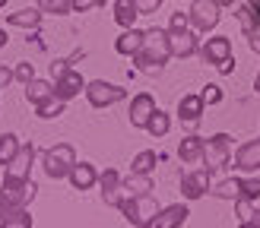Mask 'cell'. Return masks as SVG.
I'll use <instances>...</instances> for the list:
<instances>
[{"mask_svg":"<svg viewBox=\"0 0 260 228\" xmlns=\"http://www.w3.org/2000/svg\"><path fill=\"white\" fill-rule=\"evenodd\" d=\"M168 57H172V51H168V32H162V29H146L143 32V48L134 54L137 67L143 73H159Z\"/></svg>","mask_w":260,"mask_h":228,"instance_id":"cell-1","label":"cell"},{"mask_svg":"<svg viewBox=\"0 0 260 228\" xmlns=\"http://www.w3.org/2000/svg\"><path fill=\"white\" fill-rule=\"evenodd\" d=\"M118 209L124 212V219H127L130 225H137V228H152L155 215H159V203H155L152 194H143V197L121 200Z\"/></svg>","mask_w":260,"mask_h":228,"instance_id":"cell-2","label":"cell"},{"mask_svg":"<svg viewBox=\"0 0 260 228\" xmlns=\"http://www.w3.org/2000/svg\"><path fill=\"white\" fill-rule=\"evenodd\" d=\"M35 190L38 187L32 184V177H29V181H19V177H4V187H0V203H4L7 212L25 209L35 200Z\"/></svg>","mask_w":260,"mask_h":228,"instance_id":"cell-3","label":"cell"},{"mask_svg":"<svg viewBox=\"0 0 260 228\" xmlns=\"http://www.w3.org/2000/svg\"><path fill=\"white\" fill-rule=\"evenodd\" d=\"M73 165H76V152H73V146H67V143L48 149L45 156H42V168H45V174L51 177V181H60V177H67Z\"/></svg>","mask_w":260,"mask_h":228,"instance_id":"cell-4","label":"cell"},{"mask_svg":"<svg viewBox=\"0 0 260 228\" xmlns=\"http://www.w3.org/2000/svg\"><path fill=\"white\" fill-rule=\"evenodd\" d=\"M86 98L92 108H108V105H118V101L127 98V89L105 83V80H92V83H86Z\"/></svg>","mask_w":260,"mask_h":228,"instance_id":"cell-5","label":"cell"},{"mask_svg":"<svg viewBox=\"0 0 260 228\" xmlns=\"http://www.w3.org/2000/svg\"><path fill=\"white\" fill-rule=\"evenodd\" d=\"M229 136L225 133H216L213 139H203V165H206V171H216V168H222V165H229Z\"/></svg>","mask_w":260,"mask_h":228,"instance_id":"cell-6","label":"cell"},{"mask_svg":"<svg viewBox=\"0 0 260 228\" xmlns=\"http://www.w3.org/2000/svg\"><path fill=\"white\" fill-rule=\"evenodd\" d=\"M187 16H190V25L197 32H210L219 25V4L216 0H193Z\"/></svg>","mask_w":260,"mask_h":228,"instance_id":"cell-7","label":"cell"},{"mask_svg":"<svg viewBox=\"0 0 260 228\" xmlns=\"http://www.w3.org/2000/svg\"><path fill=\"white\" fill-rule=\"evenodd\" d=\"M80 92H86V80H83L80 70L70 67L67 73H60L54 80V98H60V101H70L73 95H80Z\"/></svg>","mask_w":260,"mask_h":228,"instance_id":"cell-8","label":"cell"},{"mask_svg":"<svg viewBox=\"0 0 260 228\" xmlns=\"http://www.w3.org/2000/svg\"><path fill=\"white\" fill-rule=\"evenodd\" d=\"M168 51L175 57H190L197 54L200 45H197V35L187 32V29H168Z\"/></svg>","mask_w":260,"mask_h":228,"instance_id":"cell-9","label":"cell"},{"mask_svg":"<svg viewBox=\"0 0 260 228\" xmlns=\"http://www.w3.org/2000/svg\"><path fill=\"white\" fill-rule=\"evenodd\" d=\"M152 111H155V101H152L149 92L134 95V101H130V127H140V130H146Z\"/></svg>","mask_w":260,"mask_h":228,"instance_id":"cell-10","label":"cell"},{"mask_svg":"<svg viewBox=\"0 0 260 228\" xmlns=\"http://www.w3.org/2000/svg\"><path fill=\"white\" fill-rule=\"evenodd\" d=\"M206 190H210V171L200 168V171H190L181 177V194H184V200H200Z\"/></svg>","mask_w":260,"mask_h":228,"instance_id":"cell-11","label":"cell"},{"mask_svg":"<svg viewBox=\"0 0 260 228\" xmlns=\"http://www.w3.org/2000/svg\"><path fill=\"white\" fill-rule=\"evenodd\" d=\"M32 162H35V146H19V152L13 156V162L7 165V177H19V181H29V171H32Z\"/></svg>","mask_w":260,"mask_h":228,"instance_id":"cell-12","label":"cell"},{"mask_svg":"<svg viewBox=\"0 0 260 228\" xmlns=\"http://www.w3.org/2000/svg\"><path fill=\"white\" fill-rule=\"evenodd\" d=\"M200 54H203V60L206 63H222V60H229L232 57V42L225 35H216V38H206V45L200 48Z\"/></svg>","mask_w":260,"mask_h":228,"instance_id":"cell-13","label":"cell"},{"mask_svg":"<svg viewBox=\"0 0 260 228\" xmlns=\"http://www.w3.org/2000/svg\"><path fill=\"white\" fill-rule=\"evenodd\" d=\"M187 206L184 203H175V206H165V209H159V215H155V222H152V228H181L187 222Z\"/></svg>","mask_w":260,"mask_h":228,"instance_id":"cell-14","label":"cell"},{"mask_svg":"<svg viewBox=\"0 0 260 228\" xmlns=\"http://www.w3.org/2000/svg\"><path fill=\"white\" fill-rule=\"evenodd\" d=\"M235 168L238 171H257L260 168V139H248L235 152Z\"/></svg>","mask_w":260,"mask_h":228,"instance_id":"cell-15","label":"cell"},{"mask_svg":"<svg viewBox=\"0 0 260 228\" xmlns=\"http://www.w3.org/2000/svg\"><path fill=\"white\" fill-rule=\"evenodd\" d=\"M67 177H70L73 190H89V187L99 181V171H95V165H89V162H76Z\"/></svg>","mask_w":260,"mask_h":228,"instance_id":"cell-16","label":"cell"},{"mask_svg":"<svg viewBox=\"0 0 260 228\" xmlns=\"http://www.w3.org/2000/svg\"><path fill=\"white\" fill-rule=\"evenodd\" d=\"M99 184H102V197H105L108 206H121V174L108 168L105 174H99Z\"/></svg>","mask_w":260,"mask_h":228,"instance_id":"cell-17","label":"cell"},{"mask_svg":"<svg viewBox=\"0 0 260 228\" xmlns=\"http://www.w3.org/2000/svg\"><path fill=\"white\" fill-rule=\"evenodd\" d=\"M203 98L200 95H184L178 101V114H181V121H184L187 127H197V121H200V114H203Z\"/></svg>","mask_w":260,"mask_h":228,"instance_id":"cell-18","label":"cell"},{"mask_svg":"<svg viewBox=\"0 0 260 228\" xmlns=\"http://www.w3.org/2000/svg\"><path fill=\"white\" fill-rule=\"evenodd\" d=\"M238 19L244 25V35H248V42H257L260 38V7H238Z\"/></svg>","mask_w":260,"mask_h":228,"instance_id":"cell-19","label":"cell"},{"mask_svg":"<svg viewBox=\"0 0 260 228\" xmlns=\"http://www.w3.org/2000/svg\"><path fill=\"white\" fill-rule=\"evenodd\" d=\"M140 48H143V32L140 29H124L121 38L114 42V51H118V54H127V57H134Z\"/></svg>","mask_w":260,"mask_h":228,"instance_id":"cell-20","label":"cell"},{"mask_svg":"<svg viewBox=\"0 0 260 228\" xmlns=\"http://www.w3.org/2000/svg\"><path fill=\"white\" fill-rule=\"evenodd\" d=\"M121 190L127 194V200L149 194V190H152V174H134V171H130L127 181H121Z\"/></svg>","mask_w":260,"mask_h":228,"instance_id":"cell-21","label":"cell"},{"mask_svg":"<svg viewBox=\"0 0 260 228\" xmlns=\"http://www.w3.org/2000/svg\"><path fill=\"white\" fill-rule=\"evenodd\" d=\"M7 22L16 25V29H38V25H42V10H32V7L16 10V13L7 16Z\"/></svg>","mask_w":260,"mask_h":228,"instance_id":"cell-22","label":"cell"},{"mask_svg":"<svg viewBox=\"0 0 260 228\" xmlns=\"http://www.w3.org/2000/svg\"><path fill=\"white\" fill-rule=\"evenodd\" d=\"M178 156H181V162H187V165L200 162L203 159V139L200 136H184L181 146H178Z\"/></svg>","mask_w":260,"mask_h":228,"instance_id":"cell-23","label":"cell"},{"mask_svg":"<svg viewBox=\"0 0 260 228\" xmlns=\"http://www.w3.org/2000/svg\"><path fill=\"white\" fill-rule=\"evenodd\" d=\"M25 98H29L32 105H42V101L54 98V86L45 83V80H32V83H25Z\"/></svg>","mask_w":260,"mask_h":228,"instance_id":"cell-24","label":"cell"},{"mask_svg":"<svg viewBox=\"0 0 260 228\" xmlns=\"http://www.w3.org/2000/svg\"><path fill=\"white\" fill-rule=\"evenodd\" d=\"M140 16V10H137V0H118L114 4V19H118L124 29H134V22Z\"/></svg>","mask_w":260,"mask_h":228,"instance_id":"cell-25","label":"cell"},{"mask_svg":"<svg viewBox=\"0 0 260 228\" xmlns=\"http://www.w3.org/2000/svg\"><path fill=\"white\" fill-rule=\"evenodd\" d=\"M19 136L16 133H4V136H0V165H10L13 162V156H16V152H19Z\"/></svg>","mask_w":260,"mask_h":228,"instance_id":"cell-26","label":"cell"},{"mask_svg":"<svg viewBox=\"0 0 260 228\" xmlns=\"http://www.w3.org/2000/svg\"><path fill=\"white\" fill-rule=\"evenodd\" d=\"M146 130H149L152 136H165L168 130H172V118H168L165 111L155 108V111H152V118H149V124H146Z\"/></svg>","mask_w":260,"mask_h":228,"instance_id":"cell-27","label":"cell"},{"mask_svg":"<svg viewBox=\"0 0 260 228\" xmlns=\"http://www.w3.org/2000/svg\"><path fill=\"white\" fill-rule=\"evenodd\" d=\"M155 162H159V159H155V152L152 149H143L140 156L134 159V165H130V171H134V174H152Z\"/></svg>","mask_w":260,"mask_h":228,"instance_id":"cell-28","label":"cell"},{"mask_svg":"<svg viewBox=\"0 0 260 228\" xmlns=\"http://www.w3.org/2000/svg\"><path fill=\"white\" fill-rule=\"evenodd\" d=\"M0 228H32L29 209H13V212H7V215H4V225H0Z\"/></svg>","mask_w":260,"mask_h":228,"instance_id":"cell-29","label":"cell"},{"mask_svg":"<svg viewBox=\"0 0 260 228\" xmlns=\"http://www.w3.org/2000/svg\"><path fill=\"white\" fill-rule=\"evenodd\" d=\"M35 114H38L42 121L60 118V114H63V101H60V98H48V101H42V105H35Z\"/></svg>","mask_w":260,"mask_h":228,"instance_id":"cell-30","label":"cell"},{"mask_svg":"<svg viewBox=\"0 0 260 228\" xmlns=\"http://www.w3.org/2000/svg\"><path fill=\"white\" fill-rule=\"evenodd\" d=\"M213 197H219V200H238V197H241V190H238V177H229V181L216 184V187H213Z\"/></svg>","mask_w":260,"mask_h":228,"instance_id":"cell-31","label":"cell"},{"mask_svg":"<svg viewBox=\"0 0 260 228\" xmlns=\"http://www.w3.org/2000/svg\"><path fill=\"white\" fill-rule=\"evenodd\" d=\"M238 190H241L244 200H257L260 197V177H238Z\"/></svg>","mask_w":260,"mask_h":228,"instance_id":"cell-32","label":"cell"},{"mask_svg":"<svg viewBox=\"0 0 260 228\" xmlns=\"http://www.w3.org/2000/svg\"><path fill=\"white\" fill-rule=\"evenodd\" d=\"M42 13H54V16H67L70 13V0H38Z\"/></svg>","mask_w":260,"mask_h":228,"instance_id":"cell-33","label":"cell"},{"mask_svg":"<svg viewBox=\"0 0 260 228\" xmlns=\"http://www.w3.org/2000/svg\"><path fill=\"white\" fill-rule=\"evenodd\" d=\"M235 209H238V219H241V222H254V225H260V212H254V200H244V197H241Z\"/></svg>","mask_w":260,"mask_h":228,"instance_id":"cell-34","label":"cell"},{"mask_svg":"<svg viewBox=\"0 0 260 228\" xmlns=\"http://www.w3.org/2000/svg\"><path fill=\"white\" fill-rule=\"evenodd\" d=\"M200 98H203V105H219V101H222V89H219V86H206L200 92Z\"/></svg>","mask_w":260,"mask_h":228,"instance_id":"cell-35","label":"cell"},{"mask_svg":"<svg viewBox=\"0 0 260 228\" xmlns=\"http://www.w3.org/2000/svg\"><path fill=\"white\" fill-rule=\"evenodd\" d=\"M13 73H16V80H19V83H32V80H35V67H32L29 60H25V63H19V67L13 70Z\"/></svg>","mask_w":260,"mask_h":228,"instance_id":"cell-36","label":"cell"},{"mask_svg":"<svg viewBox=\"0 0 260 228\" xmlns=\"http://www.w3.org/2000/svg\"><path fill=\"white\" fill-rule=\"evenodd\" d=\"M105 0H70V10L73 13H89L92 7H102Z\"/></svg>","mask_w":260,"mask_h":228,"instance_id":"cell-37","label":"cell"},{"mask_svg":"<svg viewBox=\"0 0 260 228\" xmlns=\"http://www.w3.org/2000/svg\"><path fill=\"white\" fill-rule=\"evenodd\" d=\"M159 4H162V0H137V10H140V16H143V13H155Z\"/></svg>","mask_w":260,"mask_h":228,"instance_id":"cell-38","label":"cell"},{"mask_svg":"<svg viewBox=\"0 0 260 228\" xmlns=\"http://www.w3.org/2000/svg\"><path fill=\"white\" fill-rule=\"evenodd\" d=\"M190 16H184V13H172V29H187Z\"/></svg>","mask_w":260,"mask_h":228,"instance_id":"cell-39","label":"cell"},{"mask_svg":"<svg viewBox=\"0 0 260 228\" xmlns=\"http://www.w3.org/2000/svg\"><path fill=\"white\" fill-rule=\"evenodd\" d=\"M13 80H16V73H13L10 67H0V89H7Z\"/></svg>","mask_w":260,"mask_h":228,"instance_id":"cell-40","label":"cell"},{"mask_svg":"<svg viewBox=\"0 0 260 228\" xmlns=\"http://www.w3.org/2000/svg\"><path fill=\"white\" fill-rule=\"evenodd\" d=\"M216 70H219V73H232V70H235V57H229V60H222V63H219Z\"/></svg>","mask_w":260,"mask_h":228,"instance_id":"cell-41","label":"cell"},{"mask_svg":"<svg viewBox=\"0 0 260 228\" xmlns=\"http://www.w3.org/2000/svg\"><path fill=\"white\" fill-rule=\"evenodd\" d=\"M7 42H10V38H7V32H4V29H0V48H4Z\"/></svg>","mask_w":260,"mask_h":228,"instance_id":"cell-42","label":"cell"},{"mask_svg":"<svg viewBox=\"0 0 260 228\" xmlns=\"http://www.w3.org/2000/svg\"><path fill=\"white\" fill-rule=\"evenodd\" d=\"M4 215H7V209H4V203H0V225H4Z\"/></svg>","mask_w":260,"mask_h":228,"instance_id":"cell-43","label":"cell"},{"mask_svg":"<svg viewBox=\"0 0 260 228\" xmlns=\"http://www.w3.org/2000/svg\"><path fill=\"white\" fill-rule=\"evenodd\" d=\"M254 89H257V92H260V73H257V80H254Z\"/></svg>","mask_w":260,"mask_h":228,"instance_id":"cell-44","label":"cell"},{"mask_svg":"<svg viewBox=\"0 0 260 228\" xmlns=\"http://www.w3.org/2000/svg\"><path fill=\"white\" fill-rule=\"evenodd\" d=\"M248 7H260V0H248Z\"/></svg>","mask_w":260,"mask_h":228,"instance_id":"cell-45","label":"cell"},{"mask_svg":"<svg viewBox=\"0 0 260 228\" xmlns=\"http://www.w3.org/2000/svg\"><path fill=\"white\" fill-rule=\"evenodd\" d=\"M4 7H7V0H0V10H4Z\"/></svg>","mask_w":260,"mask_h":228,"instance_id":"cell-46","label":"cell"}]
</instances>
